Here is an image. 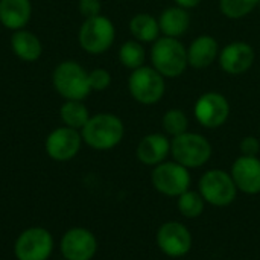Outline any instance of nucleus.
Returning <instances> with one entry per match:
<instances>
[{"instance_id": "obj_1", "label": "nucleus", "mask_w": 260, "mask_h": 260, "mask_svg": "<svg viewBox=\"0 0 260 260\" xmlns=\"http://www.w3.org/2000/svg\"><path fill=\"white\" fill-rule=\"evenodd\" d=\"M82 142L96 151H108L116 148L123 136L125 126L120 117L111 113H99L91 116L81 129Z\"/></svg>"}, {"instance_id": "obj_2", "label": "nucleus", "mask_w": 260, "mask_h": 260, "mask_svg": "<svg viewBox=\"0 0 260 260\" xmlns=\"http://www.w3.org/2000/svg\"><path fill=\"white\" fill-rule=\"evenodd\" d=\"M52 84L55 91L66 101H84L93 91L88 72L72 59H66L53 69Z\"/></svg>"}, {"instance_id": "obj_3", "label": "nucleus", "mask_w": 260, "mask_h": 260, "mask_svg": "<svg viewBox=\"0 0 260 260\" xmlns=\"http://www.w3.org/2000/svg\"><path fill=\"white\" fill-rule=\"evenodd\" d=\"M152 67L165 78H178L189 66L187 49L178 38L160 37L151 49Z\"/></svg>"}, {"instance_id": "obj_4", "label": "nucleus", "mask_w": 260, "mask_h": 260, "mask_svg": "<svg viewBox=\"0 0 260 260\" xmlns=\"http://www.w3.org/2000/svg\"><path fill=\"white\" fill-rule=\"evenodd\" d=\"M171 155L181 166L197 169L210 160L212 145L204 136L187 131L171 140Z\"/></svg>"}, {"instance_id": "obj_5", "label": "nucleus", "mask_w": 260, "mask_h": 260, "mask_svg": "<svg viewBox=\"0 0 260 260\" xmlns=\"http://www.w3.org/2000/svg\"><path fill=\"white\" fill-rule=\"evenodd\" d=\"M116 38L113 21L105 15L85 18L78 32L79 46L90 55H101L107 52Z\"/></svg>"}, {"instance_id": "obj_6", "label": "nucleus", "mask_w": 260, "mask_h": 260, "mask_svg": "<svg viewBox=\"0 0 260 260\" xmlns=\"http://www.w3.org/2000/svg\"><path fill=\"white\" fill-rule=\"evenodd\" d=\"M128 90L134 101L142 105L157 104L166 91L165 76H161L154 67L142 66L128 78Z\"/></svg>"}, {"instance_id": "obj_7", "label": "nucleus", "mask_w": 260, "mask_h": 260, "mask_svg": "<svg viewBox=\"0 0 260 260\" xmlns=\"http://www.w3.org/2000/svg\"><path fill=\"white\" fill-rule=\"evenodd\" d=\"M198 189L204 201L215 207H227L233 204L238 195V187L232 175L221 169H212L203 174Z\"/></svg>"}, {"instance_id": "obj_8", "label": "nucleus", "mask_w": 260, "mask_h": 260, "mask_svg": "<svg viewBox=\"0 0 260 260\" xmlns=\"http://www.w3.org/2000/svg\"><path fill=\"white\" fill-rule=\"evenodd\" d=\"M55 241L52 233L43 227H30L18 235L14 244L17 260H47L52 256Z\"/></svg>"}, {"instance_id": "obj_9", "label": "nucleus", "mask_w": 260, "mask_h": 260, "mask_svg": "<svg viewBox=\"0 0 260 260\" xmlns=\"http://www.w3.org/2000/svg\"><path fill=\"white\" fill-rule=\"evenodd\" d=\"M154 189L165 197H180L190 187L189 169L177 161H163L154 166L151 174Z\"/></svg>"}, {"instance_id": "obj_10", "label": "nucleus", "mask_w": 260, "mask_h": 260, "mask_svg": "<svg viewBox=\"0 0 260 260\" xmlns=\"http://www.w3.org/2000/svg\"><path fill=\"white\" fill-rule=\"evenodd\" d=\"M193 114L201 126L215 129L227 122L230 116V104L224 94L209 91L198 98L193 107Z\"/></svg>"}, {"instance_id": "obj_11", "label": "nucleus", "mask_w": 260, "mask_h": 260, "mask_svg": "<svg viewBox=\"0 0 260 260\" xmlns=\"http://www.w3.org/2000/svg\"><path fill=\"white\" fill-rule=\"evenodd\" d=\"M157 247L168 257H183L192 248V235L189 229L177 221L165 222L157 230Z\"/></svg>"}, {"instance_id": "obj_12", "label": "nucleus", "mask_w": 260, "mask_h": 260, "mask_svg": "<svg viewBox=\"0 0 260 260\" xmlns=\"http://www.w3.org/2000/svg\"><path fill=\"white\" fill-rule=\"evenodd\" d=\"M59 250L66 260H91L98 253V239L90 230L73 227L62 235Z\"/></svg>"}, {"instance_id": "obj_13", "label": "nucleus", "mask_w": 260, "mask_h": 260, "mask_svg": "<svg viewBox=\"0 0 260 260\" xmlns=\"http://www.w3.org/2000/svg\"><path fill=\"white\" fill-rule=\"evenodd\" d=\"M82 146V136L78 129L69 126L55 128L44 142L46 154L55 161H69L75 158Z\"/></svg>"}, {"instance_id": "obj_14", "label": "nucleus", "mask_w": 260, "mask_h": 260, "mask_svg": "<svg viewBox=\"0 0 260 260\" xmlns=\"http://www.w3.org/2000/svg\"><path fill=\"white\" fill-rule=\"evenodd\" d=\"M254 58H256L254 49L248 43L235 41V43L227 44L219 52L218 61H219L221 69L225 73L232 76H238L251 69Z\"/></svg>"}, {"instance_id": "obj_15", "label": "nucleus", "mask_w": 260, "mask_h": 260, "mask_svg": "<svg viewBox=\"0 0 260 260\" xmlns=\"http://www.w3.org/2000/svg\"><path fill=\"white\" fill-rule=\"evenodd\" d=\"M230 175L238 187V192L245 195L260 193V158L241 155L235 160Z\"/></svg>"}, {"instance_id": "obj_16", "label": "nucleus", "mask_w": 260, "mask_h": 260, "mask_svg": "<svg viewBox=\"0 0 260 260\" xmlns=\"http://www.w3.org/2000/svg\"><path fill=\"white\" fill-rule=\"evenodd\" d=\"M171 154V140L158 133L145 136L136 149L137 160L145 166H157Z\"/></svg>"}, {"instance_id": "obj_17", "label": "nucleus", "mask_w": 260, "mask_h": 260, "mask_svg": "<svg viewBox=\"0 0 260 260\" xmlns=\"http://www.w3.org/2000/svg\"><path fill=\"white\" fill-rule=\"evenodd\" d=\"M219 44L212 35L197 37L187 49V61L193 69H207L219 56Z\"/></svg>"}, {"instance_id": "obj_18", "label": "nucleus", "mask_w": 260, "mask_h": 260, "mask_svg": "<svg viewBox=\"0 0 260 260\" xmlns=\"http://www.w3.org/2000/svg\"><path fill=\"white\" fill-rule=\"evenodd\" d=\"M32 17L30 0H0V23L9 30H20Z\"/></svg>"}, {"instance_id": "obj_19", "label": "nucleus", "mask_w": 260, "mask_h": 260, "mask_svg": "<svg viewBox=\"0 0 260 260\" xmlns=\"http://www.w3.org/2000/svg\"><path fill=\"white\" fill-rule=\"evenodd\" d=\"M11 49L14 55L24 62H35L43 53V44L40 38L26 29L14 30L11 37Z\"/></svg>"}, {"instance_id": "obj_20", "label": "nucleus", "mask_w": 260, "mask_h": 260, "mask_svg": "<svg viewBox=\"0 0 260 260\" xmlns=\"http://www.w3.org/2000/svg\"><path fill=\"white\" fill-rule=\"evenodd\" d=\"M158 26L165 37L178 38L187 32L190 26V14L181 6L166 8L158 17Z\"/></svg>"}, {"instance_id": "obj_21", "label": "nucleus", "mask_w": 260, "mask_h": 260, "mask_svg": "<svg viewBox=\"0 0 260 260\" xmlns=\"http://www.w3.org/2000/svg\"><path fill=\"white\" fill-rule=\"evenodd\" d=\"M129 32L140 43H154L160 38L158 20L148 12H139L129 21Z\"/></svg>"}, {"instance_id": "obj_22", "label": "nucleus", "mask_w": 260, "mask_h": 260, "mask_svg": "<svg viewBox=\"0 0 260 260\" xmlns=\"http://www.w3.org/2000/svg\"><path fill=\"white\" fill-rule=\"evenodd\" d=\"M59 117L64 126L82 129L91 116L82 101H66L59 108Z\"/></svg>"}, {"instance_id": "obj_23", "label": "nucleus", "mask_w": 260, "mask_h": 260, "mask_svg": "<svg viewBox=\"0 0 260 260\" xmlns=\"http://www.w3.org/2000/svg\"><path fill=\"white\" fill-rule=\"evenodd\" d=\"M145 58H146L145 49L142 43L137 40L125 41L119 49V61L123 67L129 70H136L142 67L145 64Z\"/></svg>"}, {"instance_id": "obj_24", "label": "nucleus", "mask_w": 260, "mask_h": 260, "mask_svg": "<svg viewBox=\"0 0 260 260\" xmlns=\"http://www.w3.org/2000/svg\"><path fill=\"white\" fill-rule=\"evenodd\" d=\"M177 207H178V212H180L184 218H187V219H195V218H198V216L203 215L204 207H206V201H204V198L201 197L200 192L186 190L184 193H181V195L178 197Z\"/></svg>"}, {"instance_id": "obj_25", "label": "nucleus", "mask_w": 260, "mask_h": 260, "mask_svg": "<svg viewBox=\"0 0 260 260\" xmlns=\"http://www.w3.org/2000/svg\"><path fill=\"white\" fill-rule=\"evenodd\" d=\"M259 6V0H219V11L232 20L244 18Z\"/></svg>"}, {"instance_id": "obj_26", "label": "nucleus", "mask_w": 260, "mask_h": 260, "mask_svg": "<svg viewBox=\"0 0 260 260\" xmlns=\"http://www.w3.org/2000/svg\"><path fill=\"white\" fill-rule=\"evenodd\" d=\"M161 125L163 129L166 131V134L177 137L180 134L187 133V126H189V119L186 116V113L180 108H171L165 113L163 119H161Z\"/></svg>"}, {"instance_id": "obj_27", "label": "nucleus", "mask_w": 260, "mask_h": 260, "mask_svg": "<svg viewBox=\"0 0 260 260\" xmlns=\"http://www.w3.org/2000/svg\"><path fill=\"white\" fill-rule=\"evenodd\" d=\"M88 81L93 91H104L111 84V75L105 69H94L88 72Z\"/></svg>"}, {"instance_id": "obj_28", "label": "nucleus", "mask_w": 260, "mask_h": 260, "mask_svg": "<svg viewBox=\"0 0 260 260\" xmlns=\"http://www.w3.org/2000/svg\"><path fill=\"white\" fill-rule=\"evenodd\" d=\"M78 9H79L82 17L91 18V17L101 15L102 3H101V0H79L78 2Z\"/></svg>"}, {"instance_id": "obj_29", "label": "nucleus", "mask_w": 260, "mask_h": 260, "mask_svg": "<svg viewBox=\"0 0 260 260\" xmlns=\"http://www.w3.org/2000/svg\"><path fill=\"white\" fill-rule=\"evenodd\" d=\"M239 149L242 155L247 157H257L260 152V142L257 137L254 136H247L241 140L239 143Z\"/></svg>"}, {"instance_id": "obj_30", "label": "nucleus", "mask_w": 260, "mask_h": 260, "mask_svg": "<svg viewBox=\"0 0 260 260\" xmlns=\"http://www.w3.org/2000/svg\"><path fill=\"white\" fill-rule=\"evenodd\" d=\"M175 3H177V6H181L189 11L192 8H197L201 3V0H175Z\"/></svg>"}, {"instance_id": "obj_31", "label": "nucleus", "mask_w": 260, "mask_h": 260, "mask_svg": "<svg viewBox=\"0 0 260 260\" xmlns=\"http://www.w3.org/2000/svg\"><path fill=\"white\" fill-rule=\"evenodd\" d=\"M257 8H259V9H260V0H259V6H257Z\"/></svg>"}]
</instances>
